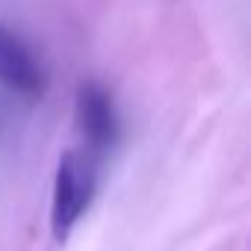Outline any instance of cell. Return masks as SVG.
Masks as SVG:
<instances>
[{"label":"cell","mask_w":251,"mask_h":251,"mask_svg":"<svg viewBox=\"0 0 251 251\" xmlns=\"http://www.w3.org/2000/svg\"><path fill=\"white\" fill-rule=\"evenodd\" d=\"M98 186L95 160L86 151H65L56 163L53 175V198H50V230L59 242L71 236L77 222L92 207Z\"/></svg>","instance_id":"1"},{"label":"cell","mask_w":251,"mask_h":251,"mask_svg":"<svg viewBox=\"0 0 251 251\" xmlns=\"http://www.w3.org/2000/svg\"><path fill=\"white\" fill-rule=\"evenodd\" d=\"M74 124L86 145V154H100L118 139V115L109 92L98 83H83L74 100Z\"/></svg>","instance_id":"2"},{"label":"cell","mask_w":251,"mask_h":251,"mask_svg":"<svg viewBox=\"0 0 251 251\" xmlns=\"http://www.w3.org/2000/svg\"><path fill=\"white\" fill-rule=\"evenodd\" d=\"M0 83L24 98H36L45 89V74L39 68V59L6 27H0Z\"/></svg>","instance_id":"3"}]
</instances>
